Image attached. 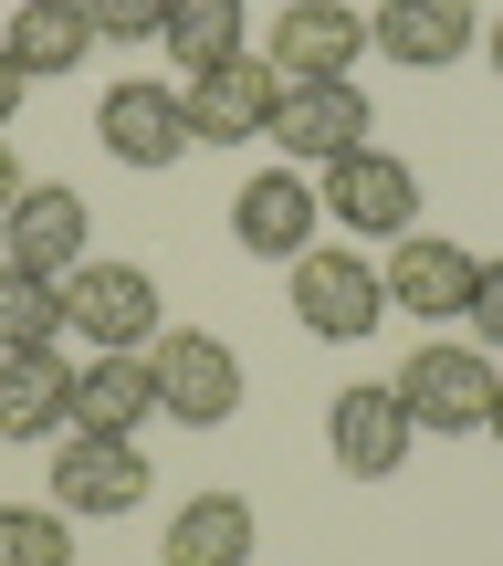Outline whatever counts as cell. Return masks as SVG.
I'll return each instance as SVG.
<instances>
[{
	"label": "cell",
	"instance_id": "4316f807",
	"mask_svg": "<svg viewBox=\"0 0 503 566\" xmlns=\"http://www.w3.org/2000/svg\"><path fill=\"white\" fill-rule=\"evenodd\" d=\"M483 53H493V74H503V21H483Z\"/></svg>",
	"mask_w": 503,
	"mask_h": 566
},
{
	"label": "cell",
	"instance_id": "ac0fdd59",
	"mask_svg": "<svg viewBox=\"0 0 503 566\" xmlns=\"http://www.w3.org/2000/svg\"><path fill=\"white\" fill-rule=\"evenodd\" d=\"M252 546H262V525L242 493H189L158 535V566H252Z\"/></svg>",
	"mask_w": 503,
	"mask_h": 566
},
{
	"label": "cell",
	"instance_id": "2e32d148",
	"mask_svg": "<svg viewBox=\"0 0 503 566\" xmlns=\"http://www.w3.org/2000/svg\"><path fill=\"white\" fill-rule=\"evenodd\" d=\"M63 430H74V357L0 346V441H63Z\"/></svg>",
	"mask_w": 503,
	"mask_h": 566
},
{
	"label": "cell",
	"instance_id": "5bb4252c",
	"mask_svg": "<svg viewBox=\"0 0 503 566\" xmlns=\"http://www.w3.org/2000/svg\"><path fill=\"white\" fill-rule=\"evenodd\" d=\"M388 315H420V325H451L472 304V252L462 242H441V231H399V242H388Z\"/></svg>",
	"mask_w": 503,
	"mask_h": 566
},
{
	"label": "cell",
	"instance_id": "5b68a950",
	"mask_svg": "<svg viewBox=\"0 0 503 566\" xmlns=\"http://www.w3.org/2000/svg\"><path fill=\"white\" fill-rule=\"evenodd\" d=\"M357 53H378V42H367V11H346V0H283L262 32V63L283 84H336L357 74Z\"/></svg>",
	"mask_w": 503,
	"mask_h": 566
},
{
	"label": "cell",
	"instance_id": "44dd1931",
	"mask_svg": "<svg viewBox=\"0 0 503 566\" xmlns=\"http://www.w3.org/2000/svg\"><path fill=\"white\" fill-rule=\"evenodd\" d=\"M74 336V304H63V273H32L0 252V346H63Z\"/></svg>",
	"mask_w": 503,
	"mask_h": 566
},
{
	"label": "cell",
	"instance_id": "7402d4cb",
	"mask_svg": "<svg viewBox=\"0 0 503 566\" xmlns=\"http://www.w3.org/2000/svg\"><path fill=\"white\" fill-rule=\"evenodd\" d=\"M0 566H74V514L63 504H0Z\"/></svg>",
	"mask_w": 503,
	"mask_h": 566
},
{
	"label": "cell",
	"instance_id": "9a60e30c",
	"mask_svg": "<svg viewBox=\"0 0 503 566\" xmlns=\"http://www.w3.org/2000/svg\"><path fill=\"white\" fill-rule=\"evenodd\" d=\"M84 242H95V200L63 189V179H32V189L11 200V221H0V252L32 263V273H74Z\"/></svg>",
	"mask_w": 503,
	"mask_h": 566
},
{
	"label": "cell",
	"instance_id": "d4e9b609",
	"mask_svg": "<svg viewBox=\"0 0 503 566\" xmlns=\"http://www.w3.org/2000/svg\"><path fill=\"white\" fill-rule=\"evenodd\" d=\"M21 95H32V84H21V63L0 53V137H11V116H21Z\"/></svg>",
	"mask_w": 503,
	"mask_h": 566
},
{
	"label": "cell",
	"instance_id": "d6986e66",
	"mask_svg": "<svg viewBox=\"0 0 503 566\" xmlns=\"http://www.w3.org/2000/svg\"><path fill=\"white\" fill-rule=\"evenodd\" d=\"M84 42H95V11L84 0H21L0 53L21 63V84H53V74H84Z\"/></svg>",
	"mask_w": 503,
	"mask_h": 566
},
{
	"label": "cell",
	"instance_id": "603a6c76",
	"mask_svg": "<svg viewBox=\"0 0 503 566\" xmlns=\"http://www.w3.org/2000/svg\"><path fill=\"white\" fill-rule=\"evenodd\" d=\"M462 325H472V346H483V357H503V252L483 273H472V304H462Z\"/></svg>",
	"mask_w": 503,
	"mask_h": 566
},
{
	"label": "cell",
	"instance_id": "3957f363",
	"mask_svg": "<svg viewBox=\"0 0 503 566\" xmlns=\"http://www.w3.org/2000/svg\"><path fill=\"white\" fill-rule=\"evenodd\" d=\"M399 409L409 430H441V441H472V430H493V399H503V367L483 346H420V357L399 367Z\"/></svg>",
	"mask_w": 503,
	"mask_h": 566
},
{
	"label": "cell",
	"instance_id": "8992f818",
	"mask_svg": "<svg viewBox=\"0 0 503 566\" xmlns=\"http://www.w3.org/2000/svg\"><path fill=\"white\" fill-rule=\"evenodd\" d=\"M367 126H378V105L357 95V74H336V84H283V105H273V147L294 168H336V158H357V147H378Z\"/></svg>",
	"mask_w": 503,
	"mask_h": 566
},
{
	"label": "cell",
	"instance_id": "52a82bcc",
	"mask_svg": "<svg viewBox=\"0 0 503 566\" xmlns=\"http://www.w3.org/2000/svg\"><path fill=\"white\" fill-rule=\"evenodd\" d=\"M53 504L74 514V525H95V514H137L147 504V451L126 441V430H63Z\"/></svg>",
	"mask_w": 503,
	"mask_h": 566
},
{
	"label": "cell",
	"instance_id": "30bf717a",
	"mask_svg": "<svg viewBox=\"0 0 503 566\" xmlns=\"http://www.w3.org/2000/svg\"><path fill=\"white\" fill-rule=\"evenodd\" d=\"M95 137H105V158L116 168H179L189 147V105H179V84H147V74H126V84H105V105H95Z\"/></svg>",
	"mask_w": 503,
	"mask_h": 566
},
{
	"label": "cell",
	"instance_id": "83f0119b",
	"mask_svg": "<svg viewBox=\"0 0 503 566\" xmlns=\"http://www.w3.org/2000/svg\"><path fill=\"white\" fill-rule=\"evenodd\" d=\"M493 441H503V399H493Z\"/></svg>",
	"mask_w": 503,
	"mask_h": 566
},
{
	"label": "cell",
	"instance_id": "e0dca14e",
	"mask_svg": "<svg viewBox=\"0 0 503 566\" xmlns=\"http://www.w3.org/2000/svg\"><path fill=\"white\" fill-rule=\"evenodd\" d=\"M158 420V367H147V346H95V357L74 367V430H137Z\"/></svg>",
	"mask_w": 503,
	"mask_h": 566
},
{
	"label": "cell",
	"instance_id": "8fae6325",
	"mask_svg": "<svg viewBox=\"0 0 503 566\" xmlns=\"http://www.w3.org/2000/svg\"><path fill=\"white\" fill-rule=\"evenodd\" d=\"M179 105H189V137H200V147H252V137H273L283 74L242 53V63H210V74H189Z\"/></svg>",
	"mask_w": 503,
	"mask_h": 566
},
{
	"label": "cell",
	"instance_id": "cb8c5ba5",
	"mask_svg": "<svg viewBox=\"0 0 503 566\" xmlns=\"http://www.w3.org/2000/svg\"><path fill=\"white\" fill-rule=\"evenodd\" d=\"M84 11H95V42H158L168 0H84Z\"/></svg>",
	"mask_w": 503,
	"mask_h": 566
},
{
	"label": "cell",
	"instance_id": "4fadbf2b",
	"mask_svg": "<svg viewBox=\"0 0 503 566\" xmlns=\"http://www.w3.org/2000/svg\"><path fill=\"white\" fill-rule=\"evenodd\" d=\"M367 42L409 74H451L462 53H483V11L472 0H378L367 11Z\"/></svg>",
	"mask_w": 503,
	"mask_h": 566
},
{
	"label": "cell",
	"instance_id": "7a4b0ae2",
	"mask_svg": "<svg viewBox=\"0 0 503 566\" xmlns=\"http://www.w3.org/2000/svg\"><path fill=\"white\" fill-rule=\"evenodd\" d=\"M147 367H158V409H168L179 430H221V420H242L252 367L231 357V336H210V325H168V336L147 346Z\"/></svg>",
	"mask_w": 503,
	"mask_h": 566
},
{
	"label": "cell",
	"instance_id": "6da1fadb",
	"mask_svg": "<svg viewBox=\"0 0 503 566\" xmlns=\"http://www.w3.org/2000/svg\"><path fill=\"white\" fill-rule=\"evenodd\" d=\"M294 283V325L304 336H325V346H357V336H378L388 325V273L367 263V252H346V242H315V252H294L283 263Z\"/></svg>",
	"mask_w": 503,
	"mask_h": 566
},
{
	"label": "cell",
	"instance_id": "277c9868",
	"mask_svg": "<svg viewBox=\"0 0 503 566\" xmlns=\"http://www.w3.org/2000/svg\"><path fill=\"white\" fill-rule=\"evenodd\" d=\"M315 200L336 231H357V242H399V231H420V168L388 158V147H357V158L315 168Z\"/></svg>",
	"mask_w": 503,
	"mask_h": 566
},
{
	"label": "cell",
	"instance_id": "9c48e42d",
	"mask_svg": "<svg viewBox=\"0 0 503 566\" xmlns=\"http://www.w3.org/2000/svg\"><path fill=\"white\" fill-rule=\"evenodd\" d=\"M63 304H74V336L84 346H158V273H147V263L84 252V263L63 273Z\"/></svg>",
	"mask_w": 503,
	"mask_h": 566
},
{
	"label": "cell",
	"instance_id": "ffe728a7",
	"mask_svg": "<svg viewBox=\"0 0 503 566\" xmlns=\"http://www.w3.org/2000/svg\"><path fill=\"white\" fill-rule=\"evenodd\" d=\"M158 42H168L179 74H210V63H242L252 53V21H242V0H168Z\"/></svg>",
	"mask_w": 503,
	"mask_h": 566
},
{
	"label": "cell",
	"instance_id": "7c38bea8",
	"mask_svg": "<svg viewBox=\"0 0 503 566\" xmlns=\"http://www.w3.org/2000/svg\"><path fill=\"white\" fill-rule=\"evenodd\" d=\"M325 451H336L346 483H388V472L420 451V430H409L399 388H336V399H325Z\"/></svg>",
	"mask_w": 503,
	"mask_h": 566
},
{
	"label": "cell",
	"instance_id": "ba28073f",
	"mask_svg": "<svg viewBox=\"0 0 503 566\" xmlns=\"http://www.w3.org/2000/svg\"><path fill=\"white\" fill-rule=\"evenodd\" d=\"M315 231H325V200H315V179H304L294 158L252 168V179L231 189V242H242L252 263H294V252H315Z\"/></svg>",
	"mask_w": 503,
	"mask_h": 566
},
{
	"label": "cell",
	"instance_id": "484cf974",
	"mask_svg": "<svg viewBox=\"0 0 503 566\" xmlns=\"http://www.w3.org/2000/svg\"><path fill=\"white\" fill-rule=\"evenodd\" d=\"M21 189H32V179H21V158H11V137H0V221H11V200H21Z\"/></svg>",
	"mask_w": 503,
	"mask_h": 566
}]
</instances>
